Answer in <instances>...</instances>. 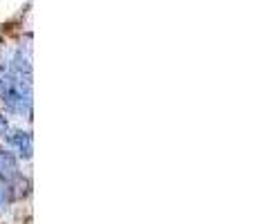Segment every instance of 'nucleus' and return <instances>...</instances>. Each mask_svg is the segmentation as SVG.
Masks as SVG:
<instances>
[{
	"label": "nucleus",
	"mask_w": 256,
	"mask_h": 224,
	"mask_svg": "<svg viewBox=\"0 0 256 224\" xmlns=\"http://www.w3.org/2000/svg\"><path fill=\"white\" fill-rule=\"evenodd\" d=\"M4 139H7L9 146H16L18 148V157L32 159V135L27 130H14V128H9Z\"/></svg>",
	"instance_id": "obj_1"
}]
</instances>
